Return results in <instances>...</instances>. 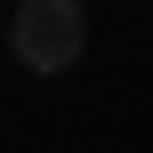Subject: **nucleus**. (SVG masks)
<instances>
[{
	"instance_id": "nucleus-1",
	"label": "nucleus",
	"mask_w": 153,
	"mask_h": 153,
	"mask_svg": "<svg viewBox=\"0 0 153 153\" xmlns=\"http://www.w3.org/2000/svg\"><path fill=\"white\" fill-rule=\"evenodd\" d=\"M8 40H16L24 73H65V65L81 56V40H89V24H81L73 0H24V8L8 16Z\"/></svg>"
}]
</instances>
